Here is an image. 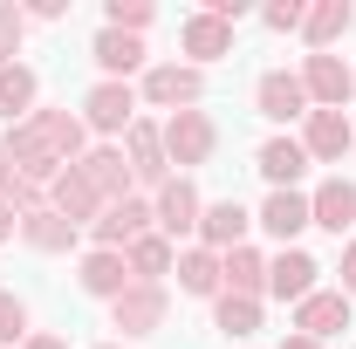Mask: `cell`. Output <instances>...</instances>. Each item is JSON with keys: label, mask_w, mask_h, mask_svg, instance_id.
I'll return each mask as SVG.
<instances>
[{"label": "cell", "mask_w": 356, "mask_h": 349, "mask_svg": "<svg viewBox=\"0 0 356 349\" xmlns=\"http://www.w3.org/2000/svg\"><path fill=\"white\" fill-rule=\"evenodd\" d=\"M213 329H220L226 343L261 336V302H247V295H220V302H213Z\"/></svg>", "instance_id": "28"}, {"label": "cell", "mask_w": 356, "mask_h": 349, "mask_svg": "<svg viewBox=\"0 0 356 349\" xmlns=\"http://www.w3.org/2000/svg\"><path fill=\"white\" fill-rule=\"evenodd\" d=\"M7 240H21V213H14V206L0 199V247H7Z\"/></svg>", "instance_id": "35"}, {"label": "cell", "mask_w": 356, "mask_h": 349, "mask_svg": "<svg viewBox=\"0 0 356 349\" xmlns=\"http://www.w3.org/2000/svg\"><path fill=\"white\" fill-rule=\"evenodd\" d=\"M172 281H178V295H192V302H220L226 295V281H220V254L213 247H178V261H172Z\"/></svg>", "instance_id": "19"}, {"label": "cell", "mask_w": 356, "mask_h": 349, "mask_svg": "<svg viewBox=\"0 0 356 349\" xmlns=\"http://www.w3.org/2000/svg\"><path fill=\"white\" fill-rule=\"evenodd\" d=\"M165 322H172V288L131 281V288L110 302V329H124V343H137V336H158Z\"/></svg>", "instance_id": "5"}, {"label": "cell", "mask_w": 356, "mask_h": 349, "mask_svg": "<svg viewBox=\"0 0 356 349\" xmlns=\"http://www.w3.org/2000/svg\"><path fill=\"white\" fill-rule=\"evenodd\" d=\"M48 206L69 219V226H83V233L96 226V219H103V199L89 192V178L76 172V165H69V172H55V185H48Z\"/></svg>", "instance_id": "24"}, {"label": "cell", "mask_w": 356, "mask_h": 349, "mask_svg": "<svg viewBox=\"0 0 356 349\" xmlns=\"http://www.w3.org/2000/svg\"><path fill=\"white\" fill-rule=\"evenodd\" d=\"M254 110H261L267 124H302L309 117V89H302V69H261V83H254Z\"/></svg>", "instance_id": "7"}, {"label": "cell", "mask_w": 356, "mask_h": 349, "mask_svg": "<svg viewBox=\"0 0 356 349\" xmlns=\"http://www.w3.org/2000/svg\"><path fill=\"white\" fill-rule=\"evenodd\" d=\"M144 233H158V226H151V192H131V199L103 206V219L89 226V247L124 254V247H131V240H144Z\"/></svg>", "instance_id": "8"}, {"label": "cell", "mask_w": 356, "mask_h": 349, "mask_svg": "<svg viewBox=\"0 0 356 349\" xmlns=\"http://www.w3.org/2000/svg\"><path fill=\"white\" fill-rule=\"evenodd\" d=\"M302 89H309V110H343L356 103V69L343 55H302Z\"/></svg>", "instance_id": "11"}, {"label": "cell", "mask_w": 356, "mask_h": 349, "mask_svg": "<svg viewBox=\"0 0 356 349\" xmlns=\"http://www.w3.org/2000/svg\"><path fill=\"white\" fill-rule=\"evenodd\" d=\"M124 261H131V281H151V288H165V281H172L178 247L165 240V233H144V240H131V247H124Z\"/></svg>", "instance_id": "27"}, {"label": "cell", "mask_w": 356, "mask_h": 349, "mask_svg": "<svg viewBox=\"0 0 356 349\" xmlns=\"http://www.w3.org/2000/svg\"><path fill=\"white\" fill-rule=\"evenodd\" d=\"M76 172L89 178V192H96L103 206H117V199H131V192H137V178H131V158H124V144H89Z\"/></svg>", "instance_id": "12"}, {"label": "cell", "mask_w": 356, "mask_h": 349, "mask_svg": "<svg viewBox=\"0 0 356 349\" xmlns=\"http://www.w3.org/2000/svg\"><path fill=\"white\" fill-rule=\"evenodd\" d=\"M343 329H350V295H343V288H315L309 302H295V336L329 343V336H343Z\"/></svg>", "instance_id": "20"}, {"label": "cell", "mask_w": 356, "mask_h": 349, "mask_svg": "<svg viewBox=\"0 0 356 349\" xmlns=\"http://www.w3.org/2000/svg\"><path fill=\"white\" fill-rule=\"evenodd\" d=\"M21 14H28V21H62V14H69V0H28Z\"/></svg>", "instance_id": "33"}, {"label": "cell", "mask_w": 356, "mask_h": 349, "mask_svg": "<svg viewBox=\"0 0 356 349\" xmlns=\"http://www.w3.org/2000/svg\"><path fill=\"white\" fill-rule=\"evenodd\" d=\"M124 158H131L137 192H158V185L172 178V158H165V131H158V117H137L131 131H124Z\"/></svg>", "instance_id": "10"}, {"label": "cell", "mask_w": 356, "mask_h": 349, "mask_svg": "<svg viewBox=\"0 0 356 349\" xmlns=\"http://www.w3.org/2000/svg\"><path fill=\"white\" fill-rule=\"evenodd\" d=\"M21 48H28V14H21L14 0H0V69L21 62Z\"/></svg>", "instance_id": "31"}, {"label": "cell", "mask_w": 356, "mask_h": 349, "mask_svg": "<svg viewBox=\"0 0 356 349\" xmlns=\"http://www.w3.org/2000/svg\"><path fill=\"white\" fill-rule=\"evenodd\" d=\"M220 281L226 295H247V302H261L267 295V254L247 240V247H233V254H220Z\"/></svg>", "instance_id": "26"}, {"label": "cell", "mask_w": 356, "mask_h": 349, "mask_svg": "<svg viewBox=\"0 0 356 349\" xmlns=\"http://www.w3.org/2000/svg\"><path fill=\"white\" fill-rule=\"evenodd\" d=\"M254 226H261L274 247H295V240L315 226V219H309V192H267L261 213H254Z\"/></svg>", "instance_id": "17"}, {"label": "cell", "mask_w": 356, "mask_h": 349, "mask_svg": "<svg viewBox=\"0 0 356 349\" xmlns=\"http://www.w3.org/2000/svg\"><path fill=\"white\" fill-rule=\"evenodd\" d=\"M281 349H322V343H315V336H295V329H288V336H281Z\"/></svg>", "instance_id": "37"}, {"label": "cell", "mask_w": 356, "mask_h": 349, "mask_svg": "<svg viewBox=\"0 0 356 349\" xmlns=\"http://www.w3.org/2000/svg\"><path fill=\"white\" fill-rule=\"evenodd\" d=\"M336 274H343V295L356 302V240H343V267H336Z\"/></svg>", "instance_id": "34"}, {"label": "cell", "mask_w": 356, "mask_h": 349, "mask_svg": "<svg viewBox=\"0 0 356 349\" xmlns=\"http://www.w3.org/2000/svg\"><path fill=\"white\" fill-rule=\"evenodd\" d=\"M151 21H158L151 0H103V28H117V35H137V42H144Z\"/></svg>", "instance_id": "29"}, {"label": "cell", "mask_w": 356, "mask_h": 349, "mask_svg": "<svg viewBox=\"0 0 356 349\" xmlns=\"http://www.w3.org/2000/svg\"><path fill=\"white\" fill-rule=\"evenodd\" d=\"M309 219L322 226V233H356V178H343V172H329L322 185L309 192Z\"/></svg>", "instance_id": "16"}, {"label": "cell", "mask_w": 356, "mask_h": 349, "mask_svg": "<svg viewBox=\"0 0 356 349\" xmlns=\"http://www.w3.org/2000/svg\"><path fill=\"white\" fill-rule=\"evenodd\" d=\"M89 62H96V76H103V83H131V76H144V69H151L144 42H137V35H117V28H96Z\"/></svg>", "instance_id": "15"}, {"label": "cell", "mask_w": 356, "mask_h": 349, "mask_svg": "<svg viewBox=\"0 0 356 349\" xmlns=\"http://www.w3.org/2000/svg\"><path fill=\"white\" fill-rule=\"evenodd\" d=\"M178 55H185L192 69H213V62L233 55V28H226L220 14H206V7H199V14H185V21H178Z\"/></svg>", "instance_id": "13"}, {"label": "cell", "mask_w": 356, "mask_h": 349, "mask_svg": "<svg viewBox=\"0 0 356 349\" xmlns=\"http://www.w3.org/2000/svg\"><path fill=\"white\" fill-rule=\"evenodd\" d=\"M356 28V0H309V21H302V42L309 55H336V42Z\"/></svg>", "instance_id": "23"}, {"label": "cell", "mask_w": 356, "mask_h": 349, "mask_svg": "<svg viewBox=\"0 0 356 349\" xmlns=\"http://www.w3.org/2000/svg\"><path fill=\"white\" fill-rule=\"evenodd\" d=\"M35 110H42V76L28 62H7L0 69V131L21 124V117H35Z\"/></svg>", "instance_id": "25"}, {"label": "cell", "mask_w": 356, "mask_h": 349, "mask_svg": "<svg viewBox=\"0 0 356 349\" xmlns=\"http://www.w3.org/2000/svg\"><path fill=\"white\" fill-rule=\"evenodd\" d=\"M254 172L267 178V192H302V178H309V151H302V137L274 131L261 151H254Z\"/></svg>", "instance_id": "14"}, {"label": "cell", "mask_w": 356, "mask_h": 349, "mask_svg": "<svg viewBox=\"0 0 356 349\" xmlns=\"http://www.w3.org/2000/svg\"><path fill=\"white\" fill-rule=\"evenodd\" d=\"M315 288H322V261L302 254V247H281V254H267V302H309Z\"/></svg>", "instance_id": "9"}, {"label": "cell", "mask_w": 356, "mask_h": 349, "mask_svg": "<svg viewBox=\"0 0 356 349\" xmlns=\"http://www.w3.org/2000/svg\"><path fill=\"white\" fill-rule=\"evenodd\" d=\"M35 336V315H28V302L14 295V288H0V349H21Z\"/></svg>", "instance_id": "30"}, {"label": "cell", "mask_w": 356, "mask_h": 349, "mask_svg": "<svg viewBox=\"0 0 356 349\" xmlns=\"http://www.w3.org/2000/svg\"><path fill=\"white\" fill-rule=\"evenodd\" d=\"M247 233H254V213H247L240 199H206V213H199V247L233 254V247H247Z\"/></svg>", "instance_id": "18"}, {"label": "cell", "mask_w": 356, "mask_h": 349, "mask_svg": "<svg viewBox=\"0 0 356 349\" xmlns=\"http://www.w3.org/2000/svg\"><path fill=\"white\" fill-rule=\"evenodd\" d=\"M199 213H206V199H199V185H192L185 172H172L158 192H151V226H158L172 247L178 240H185V247L199 240Z\"/></svg>", "instance_id": "4"}, {"label": "cell", "mask_w": 356, "mask_h": 349, "mask_svg": "<svg viewBox=\"0 0 356 349\" xmlns=\"http://www.w3.org/2000/svg\"><path fill=\"white\" fill-rule=\"evenodd\" d=\"M96 349H124V343H96Z\"/></svg>", "instance_id": "38"}, {"label": "cell", "mask_w": 356, "mask_h": 349, "mask_svg": "<svg viewBox=\"0 0 356 349\" xmlns=\"http://www.w3.org/2000/svg\"><path fill=\"white\" fill-rule=\"evenodd\" d=\"M302 21H309V0H267V7H261L267 35H302Z\"/></svg>", "instance_id": "32"}, {"label": "cell", "mask_w": 356, "mask_h": 349, "mask_svg": "<svg viewBox=\"0 0 356 349\" xmlns=\"http://www.w3.org/2000/svg\"><path fill=\"white\" fill-rule=\"evenodd\" d=\"M158 131H165V158H172V172H199V165H213V151H220V124L206 117V110H178V117H158Z\"/></svg>", "instance_id": "3"}, {"label": "cell", "mask_w": 356, "mask_h": 349, "mask_svg": "<svg viewBox=\"0 0 356 349\" xmlns=\"http://www.w3.org/2000/svg\"><path fill=\"white\" fill-rule=\"evenodd\" d=\"M137 103L144 110H206V69H192V62H151L144 76H137Z\"/></svg>", "instance_id": "1"}, {"label": "cell", "mask_w": 356, "mask_h": 349, "mask_svg": "<svg viewBox=\"0 0 356 349\" xmlns=\"http://www.w3.org/2000/svg\"><path fill=\"white\" fill-rule=\"evenodd\" d=\"M21 349H69V343H62V336H48V329H35V336H28Z\"/></svg>", "instance_id": "36"}, {"label": "cell", "mask_w": 356, "mask_h": 349, "mask_svg": "<svg viewBox=\"0 0 356 349\" xmlns=\"http://www.w3.org/2000/svg\"><path fill=\"white\" fill-rule=\"evenodd\" d=\"M295 137H302L309 165H343V158H356V124H350V110H309Z\"/></svg>", "instance_id": "6"}, {"label": "cell", "mask_w": 356, "mask_h": 349, "mask_svg": "<svg viewBox=\"0 0 356 349\" xmlns=\"http://www.w3.org/2000/svg\"><path fill=\"white\" fill-rule=\"evenodd\" d=\"M137 110H144V103H137V83H103V76H96V83L83 89V103H76V117L89 124L96 144H124V131L137 124Z\"/></svg>", "instance_id": "2"}, {"label": "cell", "mask_w": 356, "mask_h": 349, "mask_svg": "<svg viewBox=\"0 0 356 349\" xmlns=\"http://www.w3.org/2000/svg\"><path fill=\"white\" fill-rule=\"evenodd\" d=\"M76 288L96 295V302H117V295L131 288V261L110 254V247H83V261H76Z\"/></svg>", "instance_id": "21"}, {"label": "cell", "mask_w": 356, "mask_h": 349, "mask_svg": "<svg viewBox=\"0 0 356 349\" xmlns=\"http://www.w3.org/2000/svg\"><path fill=\"white\" fill-rule=\"evenodd\" d=\"M21 247H35V254H76V247H83V226H69V219L42 199L35 213H21Z\"/></svg>", "instance_id": "22"}]
</instances>
